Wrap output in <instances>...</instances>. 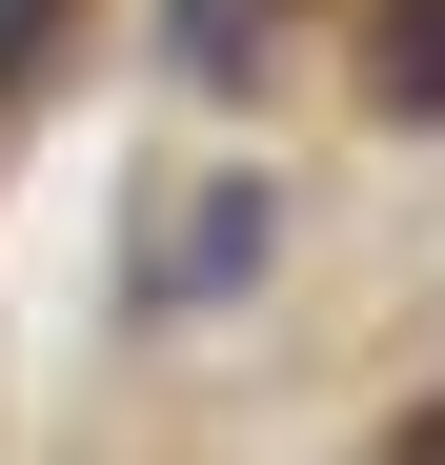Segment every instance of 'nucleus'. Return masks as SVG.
<instances>
[{"mask_svg": "<svg viewBox=\"0 0 445 465\" xmlns=\"http://www.w3.org/2000/svg\"><path fill=\"white\" fill-rule=\"evenodd\" d=\"M364 102H385V122H445V0H385V41H364Z\"/></svg>", "mask_w": 445, "mask_h": 465, "instance_id": "1", "label": "nucleus"}, {"mask_svg": "<svg viewBox=\"0 0 445 465\" xmlns=\"http://www.w3.org/2000/svg\"><path fill=\"white\" fill-rule=\"evenodd\" d=\"M263 263V183H222L203 223H183V243H163V303H203V283H243Z\"/></svg>", "mask_w": 445, "mask_h": 465, "instance_id": "2", "label": "nucleus"}, {"mask_svg": "<svg viewBox=\"0 0 445 465\" xmlns=\"http://www.w3.org/2000/svg\"><path fill=\"white\" fill-rule=\"evenodd\" d=\"M283 21H304V0H183V82H263Z\"/></svg>", "mask_w": 445, "mask_h": 465, "instance_id": "3", "label": "nucleus"}, {"mask_svg": "<svg viewBox=\"0 0 445 465\" xmlns=\"http://www.w3.org/2000/svg\"><path fill=\"white\" fill-rule=\"evenodd\" d=\"M61 21H82V0H0V102H21L41 61H61Z\"/></svg>", "mask_w": 445, "mask_h": 465, "instance_id": "4", "label": "nucleus"}, {"mask_svg": "<svg viewBox=\"0 0 445 465\" xmlns=\"http://www.w3.org/2000/svg\"><path fill=\"white\" fill-rule=\"evenodd\" d=\"M385 465H445V405H425V425H405V445H385Z\"/></svg>", "mask_w": 445, "mask_h": 465, "instance_id": "5", "label": "nucleus"}]
</instances>
